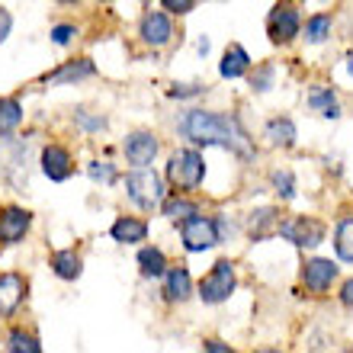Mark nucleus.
<instances>
[{
	"mask_svg": "<svg viewBox=\"0 0 353 353\" xmlns=\"http://www.w3.org/2000/svg\"><path fill=\"white\" fill-rule=\"evenodd\" d=\"M180 132L183 139H190L193 145H219V148H228L238 158H251L254 148L248 141V132L241 129V122L234 116H222V112H209V110H190L180 119Z\"/></svg>",
	"mask_w": 353,
	"mask_h": 353,
	"instance_id": "f257e3e1",
	"label": "nucleus"
},
{
	"mask_svg": "<svg viewBox=\"0 0 353 353\" xmlns=\"http://www.w3.org/2000/svg\"><path fill=\"white\" fill-rule=\"evenodd\" d=\"M205 176V161L196 148H180L168 161V180L176 190H196Z\"/></svg>",
	"mask_w": 353,
	"mask_h": 353,
	"instance_id": "f03ea898",
	"label": "nucleus"
},
{
	"mask_svg": "<svg viewBox=\"0 0 353 353\" xmlns=\"http://www.w3.org/2000/svg\"><path fill=\"white\" fill-rule=\"evenodd\" d=\"M125 193L139 209L151 212L154 205L164 203V180L151 168H135L129 176H125Z\"/></svg>",
	"mask_w": 353,
	"mask_h": 353,
	"instance_id": "7ed1b4c3",
	"label": "nucleus"
},
{
	"mask_svg": "<svg viewBox=\"0 0 353 353\" xmlns=\"http://www.w3.org/2000/svg\"><path fill=\"white\" fill-rule=\"evenodd\" d=\"M180 238H183V248L190 254H203V251H209V248H215V244L222 241V238H219V228H215V219H203L199 212L190 215V219H183V225H180Z\"/></svg>",
	"mask_w": 353,
	"mask_h": 353,
	"instance_id": "20e7f679",
	"label": "nucleus"
},
{
	"mask_svg": "<svg viewBox=\"0 0 353 353\" xmlns=\"http://www.w3.org/2000/svg\"><path fill=\"white\" fill-rule=\"evenodd\" d=\"M234 292V263L219 261L199 283V299L205 305H219Z\"/></svg>",
	"mask_w": 353,
	"mask_h": 353,
	"instance_id": "39448f33",
	"label": "nucleus"
},
{
	"mask_svg": "<svg viewBox=\"0 0 353 353\" xmlns=\"http://www.w3.org/2000/svg\"><path fill=\"white\" fill-rule=\"evenodd\" d=\"M299 29H302V19H299V10L292 3H276V7L270 10L267 17V36L270 42H276V46H286L292 39L299 36Z\"/></svg>",
	"mask_w": 353,
	"mask_h": 353,
	"instance_id": "423d86ee",
	"label": "nucleus"
},
{
	"mask_svg": "<svg viewBox=\"0 0 353 353\" xmlns=\"http://www.w3.org/2000/svg\"><path fill=\"white\" fill-rule=\"evenodd\" d=\"M276 232L286 241L296 244V248H318V244L325 241V225L318 222V219H308V215H296V219L279 222Z\"/></svg>",
	"mask_w": 353,
	"mask_h": 353,
	"instance_id": "0eeeda50",
	"label": "nucleus"
},
{
	"mask_svg": "<svg viewBox=\"0 0 353 353\" xmlns=\"http://www.w3.org/2000/svg\"><path fill=\"white\" fill-rule=\"evenodd\" d=\"M29 225H32V215L19 205H3L0 209V244L10 248V244H19L26 238Z\"/></svg>",
	"mask_w": 353,
	"mask_h": 353,
	"instance_id": "6e6552de",
	"label": "nucleus"
},
{
	"mask_svg": "<svg viewBox=\"0 0 353 353\" xmlns=\"http://www.w3.org/2000/svg\"><path fill=\"white\" fill-rule=\"evenodd\" d=\"M158 148H161V141L151 132H132L129 139H125V145H122L125 161L135 164V168H148L151 161H154V154H158Z\"/></svg>",
	"mask_w": 353,
	"mask_h": 353,
	"instance_id": "1a4fd4ad",
	"label": "nucleus"
},
{
	"mask_svg": "<svg viewBox=\"0 0 353 353\" xmlns=\"http://www.w3.org/2000/svg\"><path fill=\"white\" fill-rule=\"evenodd\" d=\"M39 164H42V174H46L48 180H55V183L68 180L71 170H74L71 154H68V148H61V145H46L42 154H39Z\"/></svg>",
	"mask_w": 353,
	"mask_h": 353,
	"instance_id": "9d476101",
	"label": "nucleus"
},
{
	"mask_svg": "<svg viewBox=\"0 0 353 353\" xmlns=\"http://www.w3.org/2000/svg\"><path fill=\"white\" fill-rule=\"evenodd\" d=\"M26 299V279L19 273H0V318H10Z\"/></svg>",
	"mask_w": 353,
	"mask_h": 353,
	"instance_id": "9b49d317",
	"label": "nucleus"
},
{
	"mask_svg": "<svg viewBox=\"0 0 353 353\" xmlns=\"http://www.w3.org/2000/svg\"><path fill=\"white\" fill-rule=\"evenodd\" d=\"M334 279H337V263H331V261L315 257V261H308L305 267H302V283H305V289H312V292L331 289Z\"/></svg>",
	"mask_w": 353,
	"mask_h": 353,
	"instance_id": "f8f14e48",
	"label": "nucleus"
},
{
	"mask_svg": "<svg viewBox=\"0 0 353 353\" xmlns=\"http://www.w3.org/2000/svg\"><path fill=\"white\" fill-rule=\"evenodd\" d=\"M170 36H174L170 17H164V13H145V17H141V39H145L151 48L168 46Z\"/></svg>",
	"mask_w": 353,
	"mask_h": 353,
	"instance_id": "ddd939ff",
	"label": "nucleus"
},
{
	"mask_svg": "<svg viewBox=\"0 0 353 353\" xmlns=\"http://www.w3.org/2000/svg\"><path fill=\"white\" fill-rule=\"evenodd\" d=\"M164 296L168 302H186L193 296V279H190V270L186 267H168L164 270Z\"/></svg>",
	"mask_w": 353,
	"mask_h": 353,
	"instance_id": "4468645a",
	"label": "nucleus"
},
{
	"mask_svg": "<svg viewBox=\"0 0 353 353\" xmlns=\"http://www.w3.org/2000/svg\"><path fill=\"white\" fill-rule=\"evenodd\" d=\"M112 241L119 244H139L148 238V225L141 222V219H132V215H122V219H116L110 228Z\"/></svg>",
	"mask_w": 353,
	"mask_h": 353,
	"instance_id": "2eb2a0df",
	"label": "nucleus"
},
{
	"mask_svg": "<svg viewBox=\"0 0 353 353\" xmlns=\"http://www.w3.org/2000/svg\"><path fill=\"white\" fill-rule=\"evenodd\" d=\"M93 74H97V68H93L90 58H77V61H68L58 71H52L46 77V84H71V81H84V77H93Z\"/></svg>",
	"mask_w": 353,
	"mask_h": 353,
	"instance_id": "dca6fc26",
	"label": "nucleus"
},
{
	"mask_svg": "<svg viewBox=\"0 0 353 353\" xmlns=\"http://www.w3.org/2000/svg\"><path fill=\"white\" fill-rule=\"evenodd\" d=\"M248 68H251V55H248V52H244V48L238 46V42L225 48L222 65H219V74L228 77V81H234V77L248 74Z\"/></svg>",
	"mask_w": 353,
	"mask_h": 353,
	"instance_id": "f3484780",
	"label": "nucleus"
},
{
	"mask_svg": "<svg viewBox=\"0 0 353 353\" xmlns=\"http://www.w3.org/2000/svg\"><path fill=\"white\" fill-rule=\"evenodd\" d=\"M279 228V212L276 209H254L248 215V232H251L254 241H261L267 234H273Z\"/></svg>",
	"mask_w": 353,
	"mask_h": 353,
	"instance_id": "a211bd4d",
	"label": "nucleus"
},
{
	"mask_svg": "<svg viewBox=\"0 0 353 353\" xmlns=\"http://www.w3.org/2000/svg\"><path fill=\"white\" fill-rule=\"evenodd\" d=\"M267 141L276 145V148H292V145H296V122L286 119V116L270 119L267 122Z\"/></svg>",
	"mask_w": 353,
	"mask_h": 353,
	"instance_id": "6ab92c4d",
	"label": "nucleus"
},
{
	"mask_svg": "<svg viewBox=\"0 0 353 353\" xmlns=\"http://www.w3.org/2000/svg\"><path fill=\"white\" fill-rule=\"evenodd\" d=\"M139 270H141V276H151V279L164 276V270H168V257H164V251H161V248H141L139 251Z\"/></svg>",
	"mask_w": 353,
	"mask_h": 353,
	"instance_id": "aec40b11",
	"label": "nucleus"
},
{
	"mask_svg": "<svg viewBox=\"0 0 353 353\" xmlns=\"http://www.w3.org/2000/svg\"><path fill=\"white\" fill-rule=\"evenodd\" d=\"M308 106L318 110L325 119H337L341 116V106H337V97L331 87H315V90L308 93Z\"/></svg>",
	"mask_w": 353,
	"mask_h": 353,
	"instance_id": "412c9836",
	"label": "nucleus"
},
{
	"mask_svg": "<svg viewBox=\"0 0 353 353\" xmlns=\"http://www.w3.org/2000/svg\"><path fill=\"white\" fill-rule=\"evenodd\" d=\"M52 270H55L58 279H77L84 263H81V257L74 251H58V254H52Z\"/></svg>",
	"mask_w": 353,
	"mask_h": 353,
	"instance_id": "4be33fe9",
	"label": "nucleus"
},
{
	"mask_svg": "<svg viewBox=\"0 0 353 353\" xmlns=\"http://www.w3.org/2000/svg\"><path fill=\"white\" fill-rule=\"evenodd\" d=\"M19 122H23V106H19V100L3 97V100H0V135H10Z\"/></svg>",
	"mask_w": 353,
	"mask_h": 353,
	"instance_id": "5701e85b",
	"label": "nucleus"
},
{
	"mask_svg": "<svg viewBox=\"0 0 353 353\" xmlns=\"http://www.w3.org/2000/svg\"><path fill=\"white\" fill-rule=\"evenodd\" d=\"M334 251L344 263H353V219H344L334 232Z\"/></svg>",
	"mask_w": 353,
	"mask_h": 353,
	"instance_id": "b1692460",
	"label": "nucleus"
},
{
	"mask_svg": "<svg viewBox=\"0 0 353 353\" xmlns=\"http://www.w3.org/2000/svg\"><path fill=\"white\" fill-rule=\"evenodd\" d=\"M161 212L168 215V219H174V222H183V219L196 215L199 209H196L193 199H183V196H170V199H164V203H161Z\"/></svg>",
	"mask_w": 353,
	"mask_h": 353,
	"instance_id": "393cba45",
	"label": "nucleus"
},
{
	"mask_svg": "<svg viewBox=\"0 0 353 353\" xmlns=\"http://www.w3.org/2000/svg\"><path fill=\"white\" fill-rule=\"evenodd\" d=\"M327 36H331V17H327V13H318V17H312L305 23V42L321 46Z\"/></svg>",
	"mask_w": 353,
	"mask_h": 353,
	"instance_id": "a878e982",
	"label": "nucleus"
},
{
	"mask_svg": "<svg viewBox=\"0 0 353 353\" xmlns=\"http://www.w3.org/2000/svg\"><path fill=\"white\" fill-rule=\"evenodd\" d=\"M7 350L10 353H39L42 350V344H39L32 334H26V331H10Z\"/></svg>",
	"mask_w": 353,
	"mask_h": 353,
	"instance_id": "bb28decb",
	"label": "nucleus"
},
{
	"mask_svg": "<svg viewBox=\"0 0 353 353\" xmlns=\"http://www.w3.org/2000/svg\"><path fill=\"white\" fill-rule=\"evenodd\" d=\"M87 174L97 183H116V168H112L110 161H93L90 168H87Z\"/></svg>",
	"mask_w": 353,
	"mask_h": 353,
	"instance_id": "cd10ccee",
	"label": "nucleus"
},
{
	"mask_svg": "<svg viewBox=\"0 0 353 353\" xmlns=\"http://www.w3.org/2000/svg\"><path fill=\"white\" fill-rule=\"evenodd\" d=\"M273 186H276V193L283 196V199H292V196H296V176L289 174V170H276V174H273Z\"/></svg>",
	"mask_w": 353,
	"mask_h": 353,
	"instance_id": "c85d7f7f",
	"label": "nucleus"
},
{
	"mask_svg": "<svg viewBox=\"0 0 353 353\" xmlns=\"http://www.w3.org/2000/svg\"><path fill=\"white\" fill-rule=\"evenodd\" d=\"M251 87L257 93H263V90H270L273 87V68L270 65H263L261 71H254V77H251Z\"/></svg>",
	"mask_w": 353,
	"mask_h": 353,
	"instance_id": "c756f323",
	"label": "nucleus"
},
{
	"mask_svg": "<svg viewBox=\"0 0 353 353\" xmlns=\"http://www.w3.org/2000/svg\"><path fill=\"white\" fill-rule=\"evenodd\" d=\"M168 93L174 97V100H190V97H199V93H205V87L203 84H174Z\"/></svg>",
	"mask_w": 353,
	"mask_h": 353,
	"instance_id": "7c9ffc66",
	"label": "nucleus"
},
{
	"mask_svg": "<svg viewBox=\"0 0 353 353\" xmlns=\"http://www.w3.org/2000/svg\"><path fill=\"white\" fill-rule=\"evenodd\" d=\"M74 36H77V29L68 26V23H61V26L52 29V42H55V46H68V42H71Z\"/></svg>",
	"mask_w": 353,
	"mask_h": 353,
	"instance_id": "2f4dec72",
	"label": "nucleus"
},
{
	"mask_svg": "<svg viewBox=\"0 0 353 353\" xmlns=\"http://www.w3.org/2000/svg\"><path fill=\"white\" fill-rule=\"evenodd\" d=\"M161 3H164V10L174 13V17H183V13H190V10L196 7V0H161Z\"/></svg>",
	"mask_w": 353,
	"mask_h": 353,
	"instance_id": "473e14b6",
	"label": "nucleus"
},
{
	"mask_svg": "<svg viewBox=\"0 0 353 353\" xmlns=\"http://www.w3.org/2000/svg\"><path fill=\"white\" fill-rule=\"evenodd\" d=\"M10 26H13V19H10V13L3 7H0V42L10 36Z\"/></svg>",
	"mask_w": 353,
	"mask_h": 353,
	"instance_id": "72a5a7b5",
	"label": "nucleus"
},
{
	"mask_svg": "<svg viewBox=\"0 0 353 353\" xmlns=\"http://www.w3.org/2000/svg\"><path fill=\"white\" fill-rule=\"evenodd\" d=\"M341 302H344L347 308H353V279H347L344 286H341Z\"/></svg>",
	"mask_w": 353,
	"mask_h": 353,
	"instance_id": "f704fd0d",
	"label": "nucleus"
},
{
	"mask_svg": "<svg viewBox=\"0 0 353 353\" xmlns=\"http://www.w3.org/2000/svg\"><path fill=\"white\" fill-rule=\"evenodd\" d=\"M205 350H212V353H225V350H228V344H222V341H205Z\"/></svg>",
	"mask_w": 353,
	"mask_h": 353,
	"instance_id": "c9c22d12",
	"label": "nucleus"
},
{
	"mask_svg": "<svg viewBox=\"0 0 353 353\" xmlns=\"http://www.w3.org/2000/svg\"><path fill=\"white\" fill-rule=\"evenodd\" d=\"M196 48H199V55H205V52H209V39H199V46Z\"/></svg>",
	"mask_w": 353,
	"mask_h": 353,
	"instance_id": "e433bc0d",
	"label": "nucleus"
},
{
	"mask_svg": "<svg viewBox=\"0 0 353 353\" xmlns=\"http://www.w3.org/2000/svg\"><path fill=\"white\" fill-rule=\"evenodd\" d=\"M347 71H350V77H353V55H347Z\"/></svg>",
	"mask_w": 353,
	"mask_h": 353,
	"instance_id": "4c0bfd02",
	"label": "nucleus"
},
{
	"mask_svg": "<svg viewBox=\"0 0 353 353\" xmlns=\"http://www.w3.org/2000/svg\"><path fill=\"white\" fill-rule=\"evenodd\" d=\"M61 3H77V0H61Z\"/></svg>",
	"mask_w": 353,
	"mask_h": 353,
	"instance_id": "58836bf2",
	"label": "nucleus"
},
{
	"mask_svg": "<svg viewBox=\"0 0 353 353\" xmlns=\"http://www.w3.org/2000/svg\"><path fill=\"white\" fill-rule=\"evenodd\" d=\"M103 3H106V0H103Z\"/></svg>",
	"mask_w": 353,
	"mask_h": 353,
	"instance_id": "ea45409f",
	"label": "nucleus"
}]
</instances>
